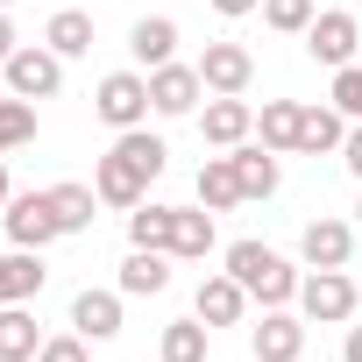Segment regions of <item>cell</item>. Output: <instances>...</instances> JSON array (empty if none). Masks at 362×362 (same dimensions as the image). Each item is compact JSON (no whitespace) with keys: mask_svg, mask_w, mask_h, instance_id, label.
I'll list each match as a JSON object with an SVG mask.
<instances>
[{"mask_svg":"<svg viewBox=\"0 0 362 362\" xmlns=\"http://www.w3.org/2000/svg\"><path fill=\"white\" fill-rule=\"evenodd\" d=\"M228 277H242V291L263 298V305H291L298 284H305V277H298L277 249H263V242H235V249H228Z\"/></svg>","mask_w":362,"mask_h":362,"instance_id":"1","label":"cell"},{"mask_svg":"<svg viewBox=\"0 0 362 362\" xmlns=\"http://www.w3.org/2000/svg\"><path fill=\"white\" fill-rule=\"evenodd\" d=\"M0 78H8L15 100H57V86H64V57H57L50 43H22L8 64H0Z\"/></svg>","mask_w":362,"mask_h":362,"instance_id":"2","label":"cell"},{"mask_svg":"<svg viewBox=\"0 0 362 362\" xmlns=\"http://www.w3.org/2000/svg\"><path fill=\"white\" fill-rule=\"evenodd\" d=\"M93 114H100L114 135L142 128V121H149V78H142V71H107L100 93H93Z\"/></svg>","mask_w":362,"mask_h":362,"instance_id":"3","label":"cell"},{"mask_svg":"<svg viewBox=\"0 0 362 362\" xmlns=\"http://www.w3.org/2000/svg\"><path fill=\"white\" fill-rule=\"evenodd\" d=\"M298 313H305L313 327L355 320V277H348V270H313V277L298 284Z\"/></svg>","mask_w":362,"mask_h":362,"instance_id":"4","label":"cell"},{"mask_svg":"<svg viewBox=\"0 0 362 362\" xmlns=\"http://www.w3.org/2000/svg\"><path fill=\"white\" fill-rule=\"evenodd\" d=\"M0 221H8V242H15V249H50V242L64 235L50 192H15L8 206H0Z\"/></svg>","mask_w":362,"mask_h":362,"instance_id":"5","label":"cell"},{"mask_svg":"<svg viewBox=\"0 0 362 362\" xmlns=\"http://www.w3.org/2000/svg\"><path fill=\"white\" fill-rule=\"evenodd\" d=\"M355 43H362V22H355V15H341V8L313 15V29H305V57H313V64H327V71L355 64Z\"/></svg>","mask_w":362,"mask_h":362,"instance_id":"6","label":"cell"},{"mask_svg":"<svg viewBox=\"0 0 362 362\" xmlns=\"http://www.w3.org/2000/svg\"><path fill=\"white\" fill-rule=\"evenodd\" d=\"M199 93H206L199 64H177V57H170V64L149 71V107L170 114V121H177V114H199Z\"/></svg>","mask_w":362,"mask_h":362,"instance_id":"7","label":"cell"},{"mask_svg":"<svg viewBox=\"0 0 362 362\" xmlns=\"http://www.w3.org/2000/svg\"><path fill=\"white\" fill-rule=\"evenodd\" d=\"M199 135H206L214 149H235V142H249V135H256V114H249V100H242V93H214V100L199 107Z\"/></svg>","mask_w":362,"mask_h":362,"instance_id":"8","label":"cell"},{"mask_svg":"<svg viewBox=\"0 0 362 362\" xmlns=\"http://www.w3.org/2000/svg\"><path fill=\"white\" fill-rule=\"evenodd\" d=\"M298 256H305L313 270H348V256H355V228H348V221H334V214H320V221H305Z\"/></svg>","mask_w":362,"mask_h":362,"instance_id":"9","label":"cell"},{"mask_svg":"<svg viewBox=\"0 0 362 362\" xmlns=\"http://www.w3.org/2000/svg\"><path fill=\"white\" fill-rule=\"evenodd\" d=\"M93 192H100V206H121V214H135L142 206V192H149V177L121 156V149H107L100 163H93Z\"/></svg>","mask_w":362,"mask_h":362,"instance_id":"10","label":"cell"},{"mask_svg":"<svg viewBox=\"0 0 362 362\" xmlns=\"http://www.w3.org/2000/svg\"><path fill=\"white\" fill-rule=\"evenodd\" d=\"M249 355H256V362H298V355H305V320H291L284 305H270L263 327L249 334Z\"/></svg>","mask_w":362,"mask_h":362,"instance_id":"11","label":"cell"},{"mask_svg":"<svg viewBox=\"0 0 362 362\" xmlns=\"http://www.w3.org/2000/svg\"><path fill=\"white\" fill-rule=\"evenodd\" d=\"M199 78H206V93H249V78H256V57H249L242 43H206V57H199Z\"/></svg>","mask_w":362,"mask_h":362,"instance_id":"12","label":"cell"},{"mask_svg":"<svg viewBox=\"0 0 362 362\" xmlns=\"http://www.w3.org/2000/svg\"><path fill=\"white\" fill-rule=\"evenodd\" d=\"M43 249H0V305H29L43 291Z\"/></svg>","mask_w":362,"mask_h":362,"instance_id":"13","label":"cell"},{"mask_svg":"<svg viewBox=\"0 0 362 362\" xmlns=\"http://www.w3.org/2000/svg\"><path fill=\"white\" fill-rule=\"evenodd\" d=\"M192 313L206 320V327H242V313H249V291H242V277H206L199 284V298H192Z\"/></svg>","mask_w":362,"mask_h":362,"instance_id":"14","label":"cell"},{"mask_svg":"<svg viewBox=\"0 0 362 362\" xmlns=\"http://www.w3.org/2000/svg\"><path fill=\"white\" fill-rule=\"evenodd\" d=\"M71 327H78L86 341H114V334H121V291H93V284H86V291L71 298Z\"/></svg>","mask_w":362,"mask_h":362,"instance_id":"15","label":"cell"},{"mask_svg":"<svg viewBox=\"0 0 362 362\" xmlns=\"http://www.w3.org/2000/svg\"><path fill=\"white\" fill-rule=\"evenodd\" d=\"M228 156H235V177H242V199H270V192H277V177H284V170H277V149L235 142Z\"/></svg>","mask_w":362,"mask_h":362,"instance_id":"16","label":"cell"},{"mask_svg":"<svg viewBox=\"0 0 362 362\" xmlns=\"http://www.w3.org/2000/svg\"><path fill=\"white\" fill-rule=\"evenodd\" d=\"M128 50H135V64H142V71L170 64V57H177V22H170V15H142V22L128 29Z\"/></svg>","mask_w":362,"mask_h":362,"instance_id":"17","label":"cell"},{"mask_svg":"<svg viewBox=\"0 0 362 362\" xmlns=\"http://www.w3.org/2000/svg\"><path fill=\"white\" fill-rule=\"evenodd\" d=\"M298 121H305V107H298V100H263V114H256V135H263V149H277V156H298Z\"/></svg>","mask_w":362,"mask_h":362,"instance_id":"18","label":"cell"},{"mask_svg":"<svg viewBox=\"0 0 362 362\" xmlns=\"http://www.w3.org/2000/svg\"><path fill=\"white\" fill-rule=\"evenodd\" d=\"M348 142V114L341 107H305V121H298V156H334Z\"/></svg>","mask_w":362,"mask_h":362,"instance_id":"19","label":"cell"},{"mask_svg":"<svg viewBox=\"0 0 362 362\" xmlns=\"http://www.w3.org/2000/svg\"><path fill=\"white\" fill-rule=\"evenodd\" d=\"M163 284H170V249H128L121 291H128V298H156Z\"/></svg>","mask_w":362,"mask_h":362,"instance_id":"20","label":"cell"},{"mask_svg":"<svg viewBox=\"0 0 362 362\" xmlns=\"http://www.w3.org/2000/svg\"><path fill=\"white\" fill-rule=\"evenodd\" d=\"M36 355H43L36 313L29 305H0V362H36Z\"/></svg>","mask_w":362,"mask_h":362,"instance_id":"21","label":"cell"},{"mask_svg":"<svg viewBox=\"0 0 362 362\" xmlns=\"http://www.w3.org/2000/svg\"><path fill=\"white\" fill-rule=\"evenodd\" d=\"M199 206H206V214H235V206H242L235 156H206V163H199Z\"/></svg>","mask_w":362,"mask_h":362,"instance_id":"22","label":"cell"},{"mask_svg":"<svg viewBox=\"0 0 362 362\" xmlns=\"http://www.w3.org/2000/svg\"><path fill=\"white\" fill-rule=\"evenodd\" d=\"M206 249H214V214H206V206H177L170 256H177V263H206Z\"/></svg>","mask_w":362,"mask_h":362,"instance_id":"23","label":"cell"},{"mask_svg":"<svg viewBox=\"0 0 362 362\" xmlns=\"http://www.w3.org/2000/svg\"><path fill=\"white\" fill-rule=\"evenodd\" d=\"M43 43H50L57 57H86V50H93V15H86V8H57L50 29H43Z\"/></svg>","mask_w":362,"mask_h":362,"instance_id":"24","label":"cell"},{"mask_svg":"<svg viewBox=\"0 0 362 362\" xmlns=\"http://www.w3.org/2000/svg\"><path fill=\"white\" fill-rule=\"evenodd\" d=\"M50 206H57V228H64V235H86L100 192H93V185H50Z\"/></svg>","mask_w":362,"mask_h":362,"instance_id":"25","label":"cell"},{"mask_svg":"<svg viewBox=\"0 0 362 362\" xmlns=\"http://www.w3.org/2000/svg\"><path fill=\"white\" fill-rule=\"evenodd\" d=\"M170 228H177V206H149V199H142V206L128 214V242H135V249H170Z\"/></svg>","mask_w":362,"mask_h":362,"instance_id":"26","label":"cell"},{"mask_svg":"<svg viewBox=\"0 0 362 362\" xmlns=\"http://www.w3.org/2000/svg\"><path fill=\"white\" fill-rule=\"evenodd\" d=\"M206 334H214V327H206L199 313H192V320H170V327H163V362H206Z\"/></svg>","mask_w":362,"mask_h":362,"instance_id":"27","label":"cell"},{"mask_svg":"<svg viewBox=\"0 0 362 362\" xmlns=\"http://www.w3.org/2000/svg\"><path fill=\"white\" fill-rule=\"evenodd\" d=\"M114 149H121V156H128V163H135L142 177H163V163H170V149H163V135H149V128H128V135H121Z\"/></svg>","mask_w":362,"mask_h":362,"instance_id":"28","label":"cell"},{"mask_svg":"<svg viewBox=\"0 0 362 362\" xmlns=\"http://www.w3.org/2000/svg\"><path fill=\"white\" fill-rule=\"evenodd\" d=\"M22 142H36V100H0V156L8 149H22Z\"/></svg>","mask_w":362,"mask_h":362,"instance_id":"29","label":"cell"},{"mask_svg":"<svg viewBox=\"0 0 362 362\" xmlns=\"http://www.w3.org/2000/svg\"><path fill=\"white\" fill-rule=\"evenodd\" d=\"M263 22L277 36H305L313 29V0H263Z\"/></svg>","mask_w":362,"mask_h":362,"instance_id":"30","label":"cell"},{"mask_svg":"<svg viewBox=\"0 0 362 362\" xmlns=\"http://www.w3.org/2000/svg\"><path fill=\"white\" fill-rule=\"evenodd\" d=\"M334 107H341L348 121H362V64H341V71H334Z\"/></svg>","mask_w":362,"mask_h":362,"instance_id":"31","label":"cell"},{"mask_svg":"<svg viewBox=\"0 0 362 362\" xmlns=\"http://www.w3.org/2000/svg\"><path fill=\"white\" fill-rule=\"evenodd\" d=\"M36 362H93V348H86V334H78V327H71V334H50V341H43V355H36Z\"/></svg>","mask_w":362,"mask_h":362,"instance_id":"32","label":"cell"},{"mask_svg":"<svg viewBox=\"0 0 362 362\" xmlns=\"http://www.w3.org/2000/svg\"><path fill=\"white\" fill-rule=\"evenodd\" d=\"M341 163H348V170H355V177H362V121H355V128H348V142H341Z\"/></svg>","mask_w":362,"mask_h":362,"instance_id":"33","label":"cell"},{"mask_svg":"<svg viewBox=\"0 0 362 362\" xmlns=\"http://www.w3.org/2000/svg\"><path fill=\"white\" fill-rule=\"evenodd\" d=\"M15 50H22V36H15V22H8V8H0V64H8Z\"/></svg>","mask_w":362,"mask_h":362,"instance_id":"34","label":"cell"},{"mask_svg":"<svg viewBox=\"0 0 362 362\" xmlns=\"http://www.w3.org/2000/svg\"><path fill=\"white\" fill-rule=\"evenodd\" d=\"M256 8H263V0H214V15H228V22L235 15H256Z\"/></svg>","mask_w":362,"mask_h":362,"instance_id":"35","label":"cell"},{"mask_svg":"<svg viewBox=\"0 0 362 362\" xmlns=\"http://www.w3.org/2000/svg\"><path fill=\"white\" fill-rule=\"evenodd\" d=\"M341 362H362V327H348V348H341Z\"/></svg>","mask_w":362,"mask_h":362,"instance_id":"36","label":"cell"},{"mask_svg":"<svg viewBox=\"0 0 362 362\" xmlns=\"http://www.w3.org/2000/svg\"><path fill=\"white\" fill-rule=\"evenodd\" d=\"M15 199V185H8V156H0V206H8Z\"/></svg>","mask_w":362,"mask_h":362,"instance_id":"37","label":"cell"},{"mask_svg":"<svg viewBox=\"0 0 362 362\" xmlns=\"http://www.w3.org/2000/svg\"><path fill=\"white\" fill-rule=\"evenodd\" d=\"M0 8H22V0H0Z\"/></svg>","mask_w":362,"mask_h":362,"instance_id":"38","label":"cell"},{"mask_svg":"<svg viewBox=\"0 0 362 362\" xmlns=\"http://www.w3.org/2000/svg\"><path fill=\"white\" fill-rule=\"evenodd\" d=\"M355 221H362V199H355Z\"/></svg>","mask_w":362,"mask_h":362,"instance_id":"39","label":"cell"}]
</instances>
